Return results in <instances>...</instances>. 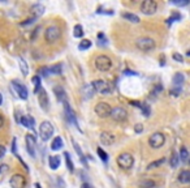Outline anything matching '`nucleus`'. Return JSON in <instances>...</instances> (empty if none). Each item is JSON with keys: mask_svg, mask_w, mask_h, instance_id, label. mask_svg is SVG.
Instances as JSON below:
<instances>
[{"mask_svg": "<svg viewBox=\"0 0 190 188\" xmlns=\"http://www.w3.org/2000/svg\"><path fill=\"white\" fill-rule=\"evenodd\" d=\"M179 182L182 184H190V170H182L180 172Z\"/></svg>", "mask_w": 190, "mask_h": 188, "instance_id": "6ab92c4d", "label": "nucleus"}, {"mask_svg": "<svg viewBox=\"0 0 190 188\" xmlns=\"http://www.w3.org/2000/svg\"><path fill=\"white\" fill-rule=\"evenodd\" d=\"M179 155H180V159H181V161H184V162H186V161L189 159V157H190V155H189L188 149H186V148H184V146L180 149Z\"/></svg>", "mask_w": 190, "mask_h": 188, "instance_id": "7c9ffc66", "label": "nucleus"}, {"mask_svg": "<svg viewBox=\"0 0 190 188\" xmlns=\"http://www.w3.org/2000/svg\"><path fill=\"white\" fill-rule=\"evenodd\" d=\"M26 148L31 158H35V140L33 135H26Z\"/></svg>", "mask_w": 190, "mask_h": 188, "instance_id": "2eb2a0df", "label": "nucleus"}, {"mask_svg": "<svg viewBox=\"0 0 190 188\" xmlns=\"http://www.w3.org/2000/svg\"><path fill=\"white\" fill-rule=\"evenodd\" d=\"M33 84H34V92L35 93H39V90H41V77L39 76H34L33 77Z\"/></svg>", "mask_w": 190, "mask_h": 188, "instance_id": "473e14b6", "label": "nucleus"}, {"mask_svg": "<svg viewBox=\"0 0 190 188\" xmlns=\"http://www.w3.org/2000/svg\"><path fill=\"white\" fill-rule=\"evenodd\" d=\"M165 162V158H160V159H158V161H154V162H151L147 166V170H152V168H156V167H159L160 164H163Z\"/></svg>", "mask_w": 190, "mask_h": 188, "instance_id": "2f4dec72", "label": "nucleus"}, {"mask_svg": "<svg viewBox=\"0 0 190 188\" xmlns=\"http://www.w3.org/2000/svg\"><path fill=\"white\" fill-rule=\"evenodd\" d=\"M185 81V76L182 73H176L175 76H173V85L177 86V88H180V85L182 84Z\"/></svg>", "mask_w": 190, "mask_h": 188, "instance_id": "bb28decb", "label": "nucleus"}, {"mask_svg": "<svg viewBox=\"0 0 190 188\" xmlns=\"http://www.w3.org/2000/svg\"><path fill=\"white\" fill-rule=\"evenodd\" d=\"M121 16H122V17H124L125 20H128L129 22H133V24H138V22L141 21L139 17H138L137 14H134V13H122Z\"/></svg>", "mask_w": 190, "mask_h": 188, "instance_id": "a878e982", "label": "nucleus"}, {"mask_svg": "<svg viewBox=\"0 0 190 188\" xmlns=\"http://www.w3.org/2000/svg\"><path fill=\"white\" fill-rule=\"evenodd\" d=\"M172 58H173V60H176V61H179V63H182V61H184L182 55H180V54H177V52L173 54V55H172Z\"/></svg>", "mask_w": 190, "mask_h": 188, "instance_id": "a19ab883", "label": "nucleus"}, {"mask_svg": "<svg viewBox=\"0 0 190 188\" xmlns=\"http://www.w3.org/2000/svg\"><path fill=\"white\" fill-rule=\"evenodd\" d=\"M12 85H13V89L16 90V93L18 94L20 98H22V99H26L27 98V89L23 86L22 84H20L17 81H13L12 82Z\"/></svg>", "mask_w": 190, "mask_h": 188, "instance_id": "dca6fc26", "label": "nucleus"}, {"mask_svg": "<svg viewBox=\"0 0 190 188\" xmlns=\"http://www.w3.org/2000/svg\"><path fill=\"white\" fill-rule=\"evenodd\" d=\"M149 144H150V146L154 148V149H159L165 144V136L161 132L152 133L149 139Z\"/></svg>", "mask_w": 190, "mask_h": 188, "instance_id": "0eeeda50", "label": "nucleus"}, {"mask_svg": "<svg viewBox=\"0 0 190 188\" xmlns=\"http://www.w3.org/2000/svg\"><path fill=\"white\" fill-rule=\"evenodd\" d=\"M99 140H100V144H103L104 146H109L116 141V137L111 132H102L99 136Z\"/></svg>", "mask_w": 190, "mask_h": 188, "instance_id": "f8f14e48", "label": "nucleus"}, {"mask_svg": "<svg viewBox=\"0 0 190 188\" xmlns=\"http://www.w3.org/2000/svg\"><path fill=\"white\" fill-rule=\"evenodd\" d=\"M4 154H5V148L0 145V158H2V157H3Z\"/></svg>", "mask_w": 190, "mask_h": 188, "instance_id": "49530a36", "label": "nucleus"}, {"mask_svg": "<svg viewBox=\"0 0 190 188\" xmlns=\"http://www.w3.org/2000/svg\"><path fill=\"white\" fill-rule=\"evenodd\" d=\"M64 111H65V116H66V119H68L69 123H73L74 127H77L78 131H81L80 127H78L77 120H76V116H74V114H73V111H72V108L69 107V103H68V102H64Z\"/></svg>", "mask_w": 190, "mask_h": 188, "instance_id": "4468645a", "label": "nucleus"}, {"mask_svg": "<svg viewBox=\"0 0 190 188\" xmlns=\"http://www.w3.org/2000/svg\"><path fill=\"white\" fill-rule=\"evenodd\" d=\"M61 70H63V65L61 64H55L50 68V73L52 74H61Z\"/></svg>", "mask_w": 190, "mask_h": 188, "instance_id": "c9c22d12", "label": "nucleus"}, {"mask_svg": "<svg viewBox=\"0 0 190 188\" xmlns=\"http://www.w3.org/2000/svg\"><path fill=\"white\" fill-rule=\"evenodd\" d=\"M134 131H136L137 133H141L142 131H143V125H142V124H137L136 127H134Z\"/></svg>", "mask_w": 190, "mask_h": 188, "instance_id": "c03bdc74", "label": "nucleus"}, {"mask_svg": "<svg viewBox=\"0 0 190 188\" xmlns=\"http://www.w3.org/2000/svg\"><path fill=\"white\" fill-rule=\"evenodd\" d=\"M98 155H99V158H100L103 162H107V161H108V154H107V153L103 150L102 148H98Z\"/></svg>", "mask_w": 190, "mask_h": 188, "instance_id": "e433bc0d", "label": "nucleus"}, {"mask_svg": "<svg viewBox=\"0 0 190 188\" xmlns=\"http://www.w3.org/2000/svg\"><path fill=\"white\" fill-rule=\"evenodd\" d=\"M12 152L16 154V139L12 140Z\"/></svg>", "mask_w": 190, "mask_h": 188, "instance_id": "a18cd8bd", "label": "nucleus"}, {"mask_svg": "<svg viewBox=\"0 0 190 188\" xmlns=\"http://www.w3.org/2000/svg\"><path fill=\"white\" fill-rule=\"evenodd\" d=\"M97 13H106V14H113L112 11H98Z\"/></svg>", "mask_w": 190, "mask_h": 188, "instance_id": "de8ad7c7", "label": "nucleus"}, {"mask_svg": "<svg viewBox=\"0 0 190 188\" xmlns=\"http://www.w3.org/2000/svg\"><path fill=\"white\" fill-rule=\"evenodd\" d=\"M81 93H82V97L85 98V99H89V98H91L94 96V93H95V89H94V86L93 84H89V85H85L84 88H82L81 90Z\"/></svg>", "mask_w": 190, "mask_h": 188, "instance_id": "f3484780", "label": "nucleus"}, {"mask_svg": "<svg viewBox=\"0 0 190 188\" xmlns=\"http://www.w3.org/2000/svg\"><path fill=\"white\" fill-rule=\"evenodd\" d=\"M158 9V4L156 2H154V0H145V2H142L141 4V12L143 14H147V16H151L156 12Z\"/></svg>", "mask_w": 190, "mask_h": 188, "instance_id": "1a4fd4ad", "label": "nucleus"}, {"mask_svg": "<svg viewBox=\"0 0 190 188\" xmlns=\"http://www.w3.org/2000/svg\"><path fill=\"white\" fill-rule=\"evenodd\" d=\"M63 145H64V141H63L61 137H55L52 144H51V149L52 150H60Z\"/></svg>", "mask_w": 190, "mask_h": 188, "instance_id": "393cba45", "label": "nucleus"}, {"mask_svg": "<svg viewBox=\"0 0 190 188\" xmlns=\"http://www.w3.org/2000/svg\"><path fill=\"white\" fill-rule=\"evenodd\" d=\"M64 157H65V162H66V167H68V170L72 172L74 170V164L72 162V159H70V155H69V153L68 152H65L64 153Z\"/></svg>", "mask_w": 190, "mask_h": 188, "instance_id": "c85d7f7f", "label": "nucleus"}, {"mask_svg": "<svg viewBox=\"0 0 190 188\" xmlns=\"http://www.w3.org/2000/svg\"><path fill=\"white\" fill-rule=\"evenodd\" d=\"M81 188H91V187H90L87 183H84V184H82V186H81Z\"/></svg>", "mask_w": 190, "mask_h": 188, "instance_id": "3c124183", "label": "nucleus"}, {"mask_svg": "<svg viewBox=\"0 0 190 188\" xmlns=\"http://www.w3.org/2000/svg\"><path fill=\"white\" fill-rule=\"evenodd\" d=\"M54 135V125L50 121H42L41 127H39V136L43 141H48L51 139V136Z\"/></svg>", "mask_w": 190, "mask_h": 188, "instance_id": "39448f33", "label": "nucleus"}, {"mask_svg": "<svg viewBox=\"0 0 190 188\" xmlns=\"http://www.w3.org/2000/svg\"><path fill=\"white\" fill-rule=\"evenodd\" d=\"M60 37H61V30H60V27L56 26V25L47 27V30L44 31V39L48 43H55L56 41H59Z\"/></svg>", "mask_w": 190, "mask_h": 188, "instance_id": "20e7f679", "label": "nucleus"}, {"mask_svg": "<svg viewBox=\"0 0 190 188\" xmlns=\"http://www.w3.org/2000/svg\"><path fill=\"white\" fill-rule=\"evenodd\" d=\"M5 167H7L5 164H3V166H0V174H2V172H3L4 170H5Z\"/></svg>", "mask_w": 190, "mask_h": 188, "instance_id": "603ef678", "label": "nucleus"}, {"mask_svg": "<svg viewBox=\"0 0 190 188\" xmlns=\"http://www.w3.org/2000/svg\"><path fill=\"white\" fill-rule=\"evenodd\" d=\"M130 103H132L133 106H136V107H141V106H142L139 102H137V101H136V102H130Z\"/></svg>", "mask_w": 190, "mask_h": 188, "instance_id": "09e8293b", "label": "nucleus"}, {"mask_svg": "<svg viewBox=\"0 0 190 188\" xmlns=\"http://www.w3.org/2000/svg\"><path fill=\"white\" fill-rule=\"evenodd\" d=\"M91 47V41H89V39H82L81 43L78 45V49L80 50H87Z\"/></svg>", "mask_w": 190, "mask_h": 188, "instance_id": "f704fd0d", "label": "nucleus"}, {"mask_svg": "<svg viewBox=\"0 0 190 188\" xmlns=\"http://www.w3.org/2000/svg\"><path fill=\"white\" fill-rule=\"evenodd\" d=\"M21 124L26 128L33 129L34 128V119L31 116H22L21 118Z\"/></svg>", "mask_w": 190, "mask_h": 188, "instance_id": "5701e85b", "label": "nucleus"}, {"mask_svg": "<svg viewBox=\"0 0 190 188\" xmlns=\"http://www.w3.org/2000/svg\"><path fill=\"white\" fill-rule=\"evenodd\" d=\"M155 41L150 37H141L136 41V47L138 50L143 51V52H149L155 49Z\"/></svg>", "mask_w": 190, "mask_h": 188, "instance_id": "f257e3e1", "label": "nucleus"}, {"mask_svg": "<svg viewBox=\"0 0 190 188\" xmlns=\"http://www.w3.org/2000/svg\"><path fill=\"white\" fill-rule=\"evenodd\" d=\"M39 73H41V77H47L50 74V68H47V67H42V68L39 69Z\"/></svg>", "mask_w": 190, "mask_h": 188, "instance_id": "ea45409f", "label": "nucleus"}, {"mask_svg": "<svg viewBox=\"0 0 190 188\" xmlns=\"http://www.w3.org/2000/svg\"><path fill=\"white\" fill-rule=\"evenodd\" d=\"M172 94L173 97H179L181 94V88H175V89H171V92H169Z\"/></svg>", "mask_w": 190, "mask_h": 188, "instance_id": "79ce46f5", "label": "nucleus"}, {"mask_svg": "<svg viewBox=\"0 0 190 188\" xmlns=\"http://www.w3.org/2000/svg\"><path fill=\"white\" fill-rule=\"evenodd\" d=\"M34 21H35V17H31V18H27V20H25L23 22H21V25L25 26V25H29V24H33Z\"/></svg>", "mask_w": 190, "mask_h": 188, "instance_id": "37998d69", "label": "nucleus"}, {"mask_svg": "<svg viewBox=\"0 0 190 188\" xmlns=\"http://www.w3.org/2000/svg\"><path fill=\"white\" fill-rule=\"evenodd\" d=\"M179 162H180V155L177 154L176 152H173V153H172V157H171V159H169V164H171V167L176 168L177 166H179Z\"/></svg>", "mask_w": 190, "mask_h": 188, "instance_id": "cd10ccee", "label": "nucleus"}, {"mask_svg": "<svg viewBox=\"0 0 190 188\" xmlns=\"http://www.w3.org/2000/svg\"><path fill=\"white\" fill-rule=\"evenodd\" d=\"M48 163H50V167L52 170H57L59 166H60V157L59 155H51L48 158Z\"/></svg>", "mask_w": 190, "mask_h": 188, "instance_id": "412c9836", "label": "nucleus"}, {"mask_svg": "<svg viewBox=\"0 0 190 188\" xmlns=\"http://www.w3.org/2000/svg\"><path fill=\"white\" fill-rule=\"evenodd\" d=\"M3 103V96H2V93H0V105Z\"/></svg>", "mask_w": 190, "mask_h": 188, "instance_id": "864d4df0", "label": "nucleus"}, {"mask_svg": "<svg viewBox=\"0 0 190 188\" xmlns=\"http://www.w3.org/2000/svg\"><path fill=\"white\" fill-rule=\"evenodd\" d=\"M3 124H4V119H3V116L0 115V128L3 127Z\"/></svg>", "mask_w": 190, "mask_h": 188, "instance_id": "8fccbe9b", "label": "nucleus"}, {"mask_svg": "<svg viewBox=\"0 0 190 188\" xmlns=\"http://www.w3.org/2000/svg\"><path fill=\"white\" fill-rule=\"evenodd\" d=\"M111 118L115 121H124L128 118V111L124 107H115L112 108V112H111Z\"/></svg>", "mask_w": 190, "mask_h": 188, "instance_id": "9d476101", "label": "nucleus"}, {"mask_svg": "<svg viewBox=\"0 0 190 188\" xmlns=\"http://www.w3.org/2000/svg\"><path fill=\"white\" fill-rule=\"evenodd\" d=\"M73 35L76 38H82V35H84V27H82V25H76V26H74Z\"/></svg>", "mask_w": 190, "mask_h": 188, "instance_id": "c756f323", "label": "nucleus"}, {"mask_svg": "<svg viewBox=\"0 0 190 188\" xmlns=\"http://www.w3.org/2000/svg\"><path fill=\"white\" fill-rule=\"evenodd\" d=\"M31 13H33L34 17L37 18L44 13V7H43L42 4H34V5L31 7Z\"/></svg>", "mask_w": 190, "mask_h": 188, "instance_id": "aec40b11", "label": "nucleus"}, {"mask_svg": "<svg viewBox=\"0 0 190 188\" xmlns=\"http://www.w3.org/2000/svg\"><path fill=\"white\" fill-rule=\"evenodd\" d=\"M38 101L43 111H48V96H47V92L43 88L38 93Z\"/></svg>", "mask_w": 190, "mask_h": 188, "instance_id": "ddd939ff", "label": "nucleus"}, {"mask_svg": "<svg viewBox=\"0 0 190 188\" xmlns=\"http://www.w3.org/2000/svg\"><path fill=\"white\" fill-rule=\"evenodd\" d=\"M18 65H20V69H21V73L23 76H27L29 74V67H27V63L25 61V59L18 58Z\"/></svg>", "mask_w": 190, "mask_h": 188, "instance_id": "b1692460", "label": "nucleus"}, {"mask_svg": "<svg viewBox=\"0 0 190 188\" xmlns=\"http://www.w3.org/2000/svg\"><path fill=\"white\" fill-rule=\"evenodd\" d=\"M141 110H142V112H143V115H145L146 118H149V116H150V114H151L150 106H149V105H146V103L141 106Z\"/></svg>", "mask_w": 190, "mask_h": 188, "instance_id": "4c0bfd02", "label": "nucleus"}, {"mask_svg": "<svg viewBox=\"0 0 190 188\" xmlns=\"http://www.w3.org/2000/svg\"><path fill=\"white\" fill-rule=\"evenodd\" d=\"M186 55H188V56H190V50L188 51V52H186Z\"/></svg>", "mask_w": 190, "mask_h": 188, "instance_id": "6e6d98bb", "label": "nucleus"}, {"mask_svg": "<svg viewBox=\"0 0 190 188\" xmlns=\"http://www.w3.org/2000/svg\"><path fill=\"white\" fill-rule=\"evenodd\" d=\"M9 184L12 188H25L26 186V178L21 174H14L9 180Z\"/></svg>", "mask_w": 190, "mask_h": 188, "instance_id": "9b49d317", "label": "nucleus"}, {"mask_svg": "<svg viewBox=\"0 0 190 188\" xmlns=\"http://www.w3.org/2000/svg\"><path fill=\"white\" fill-rule=\"evenodd\" d=\"M172 4H175L177 7H186L189 4V0H173Z\"/></svg>", "mask_w": 190, "mask_h": 188, "instance_id": "58836bf2", "label": "nucleus"}, {"mask_svg": "<svg viewBox=\"0 0 190 188\" xmlns=\"http://www.w3.org/2000/svg\"><path fill=\"white\" fill-rule=\"evenodd\" d=\"M116 161H117L118 167H121L122 170H129V168H132L133 164H134V157L130 154V153H121V154L117 157Z\"/></svg>", "mask_w": 190, "mask_h": 188, "instance_id": "f03ea898", "label": "nucleus"}, {"mask_svg": "<svg viewBox=\"0 0 190 188\" xmlns=\"http://www.w3.org/2000/svg\"><path fill=\"white\" fill-rule=\"evenodd\" d=\"M54 92H55V94H56V98H57L59 101H61L63 103H64V102H66V94H65V90L63 89L61 86H55Z\"/></svg>", "mask_w": 190, "mask_h": 188, "instance_id": "a211bd4d", "label": "nucleus"}, {"mask_svg": "<svg viewBox=\"0 0 190 188\" xmlns=\"http://www.w3.org/2000/svg\"><path fill=\"white\" fill-rule=\"evenodd\" d=\"M95 67L100 72H107V70L112 68V60L107 55H99L95 59Z\"/></svg>", "mask_w": 190, "mask_h": 188, "instance_id": "7ed1b4c3", "label": "nucleus"}, {"mask_svg": "<svg viewBox=\"0 0 190 188\" xmlns=\"http://www.w3.org/2000/svg\"><path fill=\"white\" fill-rule=\"evenodd\" d=\"M138 187L139 188H155V182L151 179H141L138 182Z\"/></svg>", "mask_w": 190, "mask_h": 188, "instance_id": "4be33fe9", "label": "nucleus"}, {"mask_svg": "<svg viewBox=\"0 0 190 188\" xmlns=\"http://www.w3.org/2000/svg\"><path fill=\"white\" fill-rule=\"evenodd\" d=\"M95 92L99 94H104V96H108V94L112 92V86H111L108 82L104 80H95L94 82H91Z\"/></svg>", "mask_w": 190, "mask_h": 188, "instance_id": "423d86ee", "label": "nucleus"}, {"mask_svg": "<svg viewBox=\"0 0 190 188\" xmlns=\"http://www.w3.org/2000/svg\"><path fill=\"white\" fill-rule=\"evenodd\" d=\"M111 112H112V108L107 102H99L95 106V114L99 118H108L111 116Z\"/></svg>", "mask_w": 190, "mask_h": 188, "instance_id": "6e6552de", "label": "nucleus"}, {"mask_svg": "<svg viewBox=\"0 0 190 188\" xmlns=\"http://www.w3.org/2000/svg\"><path fill=\"white\" fill-rule=\"evenodd\" d=\"M35 187H37V188H41V186H39V184L37 183V184H35Z\"/></svg>", "mask_w": 190, "mask_h": 188, "instance_id": "5fc2aeb1", "label": "nucleus"}, {"mask_svg": "<svg viewBox=\"0 0 190 188\" xmlns=\"http://www.w3.org/2000/svg\"><path fill=\"white\" fill-rule=\"evenodd\" d=\"M72 144L74 145V149H76L77 154L80 155V158H81V162H84V163H85V166H86V159H85V157H84V154H82L81 149H80V145H78V144L76 143V141H74V140H72Z\"/></svg>", "mask_w": 190, "mask_h": 188, "instance_id": "72a5a7b5", "label": "nucleus"}]
</instances>
